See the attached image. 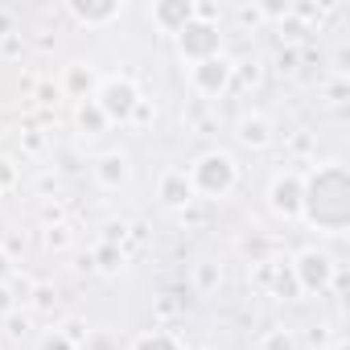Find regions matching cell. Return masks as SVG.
<instances>
[{
  "mask_svg": "<svg viewBox=\"0 0 350 350\" xmlns=\"http://www.w3.org/2000/svg\"><path fill=\"white\" fill-rule=\"evenodd\" d=\"M301 215L329 235H342L350 227V173L346 165L329 161L317 165L305 178V194H301Z\"/></svg>",
  "mask_w": 350,
  "mask_h": 350,
  "instance_id": "1",
  "label": "cell"
},
{
  "mask_svg": "<svg viewBox=\"0 0 350 350\" xmlns=\"http://www.w3.org/2000/svg\"><path fill=\"white\" fill-rule=\"evenodd\" d=\"M235 182H239V169H235V161L227 152H206L190 169V186L198 194H206V198H227L235 190Z\"/></svg>",
  "mask_w": 350,
  "mask_h": 350,
  "instance_id": "2",
  "label": "cell"
},
{
  "mask_svg": "<svg viewBox=\"0 0 350 350\" xmlns=\"http://www.w3.org/2000/svg\"><path fill=\"white\" fill-rule=\"evenodd\" d=\"M288 268H293V276H297L301 293H321V288H329V284H334V276H338V264H334L325 252H317V247H305Z\"/></svg>",
  "mask_w": 350,
  "mask_h": 350,
  "instance_id": "3",
  "label": "cell"
},
{
  "mask_svg": "<svg viewBox=\"0 0 350 350\" xmlns=\"http://www.w3.org/2000/svg\"><path fill=\"white\" fill-rule=\"evenodd\" d=\"M178 38V50H182V58H190V62H206V58H215V54H223V33H219V25H211V21H190L182 33H173Z\"/></svg>",
  "mask_w": 350,
  "mask_h": 350,
  "instance_id": "4",
  "label": "cell"
},
{
  "mask_svg": "<svg viewBox=\"0 0 350 350\" xmlns=\"http://www.w3.org/2000/svg\"><path fill=\"white\" fill-rule=\"evenodd\" d=\"M95 103H99V111L107 116V124H111V120H132V111H136V103H140V91H136L128 79H107V83L99 87Z\"/></svg>",
  "mask_w": 350,
  "mask_h": 350,
  "instance_id": "5",
  "label": "cell"
},
{
  "mask_svg": "<svg viewBox=\"0 0 350 350\" xmlns=\"http://www.w3.org/2000/svg\"><path fill=\"white\" fill-rule=\"evenodd\" d=\"M190 79H194V91H202V95H223V91L235 83V62L223 58V54H215V58H206V62H194Z\"/></svg>",
  "mask_w": 350,
  "mask_h": 350,
  "instance_id": "6",
  "label": "cell"
},
{
  "mask_svg": "<svg viewBox=\"0 0 350 350\" xmlns=\"http://www.w3.org/2000/svg\"><path fill=\"white\" fill-rule=\"evenodd\" d=\"M301 194H305V178L301 173H280L268 190V202L280 219H301Z\"/></svg>",
  "mask_w": 350,
  "mask_h": 350,
  "instance_id": "7",
  "label": "cell"
},
{
  "mask_svg": "<svg viewBox=\"0 0 350 350\" xmlns=\"http://www.w3.org/2000/svg\"><path fill=\"white\" fill-rule=\"evenodd\" d=\"M152 21L165 33H182L194 21V0H161V5H152Z\"/></svg>",
  "mask_w": 350,
  "mask_h": 350,
  "instance_id": "8",
  "label": "cell"
},
{
  "mask_svg": "<svg viewBox=\"0 0 350 350\" xmlns=\"http://www.w3.org/2000/svg\"><path fill=\"white\" fill-rule=\"evenodd\" d=\"M95 178L103 182V186H124L128 182V157L124 152H103L99 161H95Z\"/></svg>",
  "mask_w": 350,
  "mask_h": 350,
  "instance_id": "9",
  "label": "cell"
},
{
  "mask_svg": "<svg viewBox=\"0 0 350 350\" xmlns=\"http://www.w3.org/2000/svg\"><path fill=\"white\" fill-rule=\"evenodd\" d=\"M190 198H194V186H190L186 173H165L161 178V202L165 206H186Z\"/></svg>",
  "mask_w": 350,
  "mask_h": 350,
  "instance_id": "10",
  "label": "cell"
},
{
  "mask_svg": "<svg viewBox=\"0 0 350 350\" xmlns=\"http://www.w3.org/2000/svg\"><path fill=\"white\" fill-rule=\"evenodd\" d=\"M70 13L83 21V25H103L111 17L124 13V5H116V0H107V5H87V0H70Z\"/></svg>",
  "mask_w": 350,
  "mask_h": 350,
  "instance_id": "11",
  "label": "cell"
},
{
  "mask_svg": "<svg viewBox=\"0 0 350 350\" xmlns=\"http://www.w3.org/2000/svg\"><path fill=\"white\" fill-rule=\"evenodd\" d=\"M239 140H243L247 148H264V144L272 140V124H268L264 116H243V120H239Z\"/></svg>",
  "mask_w": 350,
  "mask_h": 350,
  "instance_id": "12",
  "label": "cell"
},
{
  "mask_svg": "<svg viewBox=\"0 0 350 350\" xmlns=\"http://www.w3.org/2000/svg\"><path fill=\"white\" fill-rule=\"evenodd\" d=\"M79 128H83L87 136H99V132L107 128V116L99 111L95 99H83V103H79Z\"/></svg>",
  "mask_w": 350,
  "mask_h": 350,
  "instance_id": "13",
  "label": "cell"
},
{
  "mask_svg": "<svg viewBox=\"0 0 350 350\" xmlns=\"http://www.w3.org/2000/svg\"><path fill=\"white\" fill-rule=\"evenodd\" d=\"M268 272L276 276V297H297V293H301V284H297V276H293V268H288V264L268 260Z\"/></svg>",
  "mask_w": 350,
  "mask_h": 350,
  "instance_id": "14",
  "label": "cell"
},
{
  "mask_svg": "<svg viewBox=\"0 0 350 350\" xmlns=\"http://www.w3.org/2000/svg\"><path fill=\"white\" fill-rule=\"evenodd\" d=\"M91 260H95V268H99V272H120V264H124V252H120V243H99Z\"/></svg>",
  "mask_w": 350,
  "mask_h": 350,
  "instance_id": "15",
  "label": "cell"
},
{
  "mask_svg": "<svg viewBox=\"0 0 350 350\" xmlns=\"http://www.w3.org/2000/svg\"><path fill=\"white\" fill-rule=\"evenodd\" d=\"M66 91L79 95V99H87V91H91V70H87V66H70V75H66Z\"/></svg>",
  "mask_w": 350,
  "mask_h": 350,
  "instance_id": "16",
  "label": "cell"
},
{
  "mask_svg": "<svg viewBox=\"0 0 350 350\" xmlns=\"http://www.w3.org/2000/svg\"><path fill=\"white\" fill-rule=\"evenodd\" d=\"M132 350H182V342H178V338H169V334H144Z\"/></svg>",
  "mask_w": 350,
  "mask_h": 350,
  "instance_id": "17",
  "label": "cell"
},
{
  "mask_svg": "<svg viewBox=\"0 0 350 350\" xmlns=\"http://www.w3.org/2000/svg\"><path fill=\"white\" fill-rule=\"evenodd\" d=\"M29 301H33V309H38V313H50V309H58V293H54L50 284H33Z\"/></svg>",
  "mask_w": 350,
  "mask_h": 350,
  "instance_id": "18",
  "label": "cell"
},
{
  "mask_svg": "<svg viewBox=\"0 0 350 350\" xmlns=\"http://www.w3.org/2000/svg\"><path fill=\"white\" fill-rule=\"evenodd\" d=\"M260 350H297V342H293L288 329H268V334L260 338Z\"/></svg>",
  "mask_w": 350,
  "mask_h": 350,
  "instance_id": "19",
  "label": "cell"
},
{
  "mask_svg": "<svg viewBox=\"0 0 350 350\" xmlns=\"http://www.w3.org/2000/svg\"><path fill=\"white\" fill-rule=\"evenodd\" d=\"M17 186V165L9 157H0V190H13Z\"/></svg>",
  "mask_w": 350,
  "mask_h": 350,
  "instance_id": "20",
  "label": "cell"
},
{
  "mask_svg": "<svg viewBox=\"0 0 350 350\" xmlns=\"http://www.w3.org/2000/svg\"><path fill=\"white\" fill-rule=\"evenodd\" d=\"M235 75H239V83H247V87H256V83H260V66H256V62H239V66H235Z\"/></svg>",
  "mask_w": 350,
  "mask_h": 350,
  "instance_id": "21",
  "label": "cell"
},
{
  "mask_svg": "<svg viewBox=\"0 0 350 350\" xmlns=\"http://www.w3.org/2000/svg\"><path fill=\"white\" fill-rule=\"evenodd\" d=\"M46 243H50V247H66V243H70V231H66V227H50V231H46Z\"/></svg>",
  "mask_w": 350,
  "mask_h": 350,
  "instance_id": "22",
  "label": "cell"
},
{
  "mask_svg": "<svg viewBox=\"0 0 350 350\" xmlns=\"http://www.w3.org/2000/svg\"><path fill=\"white\" fill-rule=\"evenodd\" d=\"M42 350H75V342H70L66 334H50V338L42 342Z\"/></svg>",
  "mask_w": 350,
  "mask_h": 350,
  "instance_id": "23",
  "label": "cell"
},
{
  "mask_svg": "<svg viewBox=\"0 0 350 350\" xmlns=\"http://www.w3.org/2000/svg\"><path fill=\"white\" fill-rule=\"evenodd\" d=\"M58 95H62V91H58L54 83H42V87H38V103H58Z\"/></svg>",
  "mask_w": 350,
  "mask_h": 350,
  "instance_id": "24",
  "label": "cell"
},
{
  "mask_svg": "<svg viewBox=\"0 0 350 350\" xmlns=\"http://www.w3.org/2000/svg\"><path fill=\"white\" fill-rule=\"evenodd\" d=\"M0 42H5V54H21V38H17V33H9V38H0Z\"/></svg>",
  "mask_w": 350,
  "mask_h": 350,
  "instance_id": "25",
  "label": "cell"
},
{
  "mask_svg": "<svg viewBox=\"0 0 350 350\" xmlns=\"http://www.w3.org/2000/svg\"><path fill=\"white\" fill-rule=\"evenodd\" d=\"M5 309H13V293H9V284H0V313Z\"/></svg>",
  "mask_w": 350,
  "mask_h": 350,
  "instance_id": "26",
  "label": "cell"
},
{
  "mask_svg": "<svg viewBox=\"0 0 350 350\" xmlns=\"http://www.w3.org/2000/svg\"><path fill=\"white\" fill-rule=\"evenodd\" d=\"M293 62H297V50H280V70H293Z\"/></svg>",
  "mask_w": 350,
  "mask_h": 350,
  "instance_id": "27",
  "label": "cell"
},
{
  "mask_svg": "<svg viewBox=\"0 0 350 350\" xmlns=\"http://www.w3.org/2000/svg\"><path fill=\"white\" fill-rule=\"evenodd\" d=\"M83 334H87V329H83V321H70V325H66V338H70V342H79Z\"/></svg>",
  "mask_w": 350,
  "mask_h": 350,
  "instance_id": "28",
  "label": "cell"
},
{
  "mask_svg": "<svg viewBox=\"0 0 350 350\" xmlns=\"http://www.w3.org/2000/svg\"><path fill=\"white\" fill-rule=\"evenodd\" d=\"M13 33V17L9 13H0V38H9Z\"/></svg>",
  "mask_w": 350,
  "mask_h": 350,
  "instance_id": "29",
  "label": "cell"
},
{
  "mask_svg": "<svg viewBox=\"0 0 350 350\" xmlns=\"http://www.w3.org/2000/svg\"><path fill=\"white\" fill-rule=\"evenodd\" d=\"M215 280H219V272H215V268H202V284H206V288H211V284H215Z\"/></svg>",
  "mask_w": 350,
  "mask_h": 350,
  "instance_id": "30",
  "label": "cell"
},
{
  "mask_svg": "<svg viewBox=\"0 0 350 350\" xmlns=\"http://www.w3.org/2000/svg\"><path fill=\"white\" fill-rule=\"evenodd\" d=\"M9 268H13V264H9V256H5V252H0V280H5V276H9Z\"/></svg>",
  "mask_w": 350,
  "mask_h": 350,
  "instance_id": "31",
  "label": "cell"
},
{
  "mask_svg": "<svg viewBox=\"0 0 350 350\" xmlns=\"http://www.w3.org/2000/svg\"><path fill=\"white\" fill-rule=\"evenodd\" d=\"M334 350H350V346H346V342H334Z\"/></svg>",
  "mask_w": 350,
  "mask_h": 350,
  "instance_id": "32",
  "label": "cell"
}]
</instances>
